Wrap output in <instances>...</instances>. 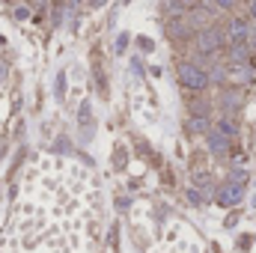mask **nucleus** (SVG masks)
I'll return each instance as SVG.
<instances>
[{"instance_id":"16","label":"nucleus","mask_w":256,"mask_h":253,"mask_svg":"<svg viewBox=\"0 0 256 253\" xmlns=\"http://www.w3.org/2000/svg\"><path fill=\"white\" fill-rule=\"evenodd\" d=\"M126 45H128V36H126V33H122V36L116 39V51H126Z\"/></svg>"},{"instance_id":"14","label":"nucleus","mask_w":256,"mask_h":253,"mask_svg":"<svg viewBox=\"0 0 256 253\" xmlns=\"http://www.w3.org/2000/svg\"><path fill=\"white\" fill-rule=\"evenodd\" d=\"M188 200H191V206H202V202H206L202 190H196V188H191V190H188Z\"/></svg>"},{"instance_id":"9","label":"nucleus","mask_w":256,"mask_h":253,"mask_svg":"<svg viewBox=\"0 0 256 253\" xmlns=\"http://www.w3.org/2000/svg\"><path fill=\"white\" fill-rule=\"evenodd\" d=\"M214 131H220L224 137H236V134H238V126H236V120H232V116H220V120H218V126H214Z\"/></svg>"},{"instance_id":"15","label":"nucleus","mask_w":256,"mask_h":253,"mask_svg":"<svg viewBox=\"0 0 256 253\" xmlns=\"http://www.w3.org/2000/svg\"><path fill=\"white\" fill-rule=\"evenodd\" d=\"M214 6H218V9H232L236 0H214Z\"/></svg>"},{"instance_id":"12","label":"nucleus","mask_w":256,"mask_h":253,"mask_svg":"<svg viewBox=\"0 0 256 253\" xmlns=\"http://www.w3.org/2000/svg\"><path fill=\"white\" fill-rule=\"evenodd\" d=\"M244 182H248V173H244V170H238V167H236V170H230L226 185H242V188H244Z\"/></svg>"},{"instance_id":"11","label":"nucleus","mask_w":256,"mask_h":253,"mask_svg":"<svg viewBox=\"0 0 256 253\" xmlns=\"http://www.w3.org/2000/svg\"><path fill=\"white\" fill-rule=\"evenodd\" d=\"M248 54H250V45H248V42L232 45V51H230V63H248Z\"/></svg>"},{"instance_id":"17","label":"nucleus","mask_w":256,"mask_h":253,"mask_svg":"<svg viewBox=\"0 0 256 253\" xmlns=\"http://www.w3.org/2000/svg\"><path fill=\"white\" fill-rule=\"evenodd\" d=\"M248 12H250V18H256V0H250V3H248Z\"/></svg>"},{"instance_id":"5","label":"nucleus","mask_w":256,"mask_h":253,"mask_svg":"<svg viewBox=\"0 0 256 253\" xmlns=\"http://www.w3.org/2000/svg\"><path fill=\"white\" fill-rule=\"evenodd\" d=\"M226 80H232L236 86H248V84H254V68H248V63H230Z\"/></svg>"},{"instance_id":"4","label":"nucleus","mask_w":256,"mask_h":253,"mask_svg":"<svg viewBox=\"0 0 256 253\" xmlns=\"http://www.w3.org/2000/svg\"><path fill=\"white\" fill-rule=\"evenodd\" d=\"M206 143H208V152H212L214 158H224V155L230 152V137H224V134L214 131V128L206 131Z\"/></svg>"},{"instance_id":"13","label":"nucleus","mask_w":256,"mask_h":253,"mask_svg":"<svg viewBox=\"0 0 256 253\" xmlns=\"http://www.w3.org/2000/svg\"><path fill=\"white\" fill-rule=\"evenodd\" d=\"M54 96H57V98H63L66 96V72H60L57 80H54Z\"/></svg>"},{"instance_id":"7","label":"nucleus","mask_w":256,"mask_h":253,"mask_svg":"<svg viewBox=\"0 0 256 253\" xmlns=\"http://www.w3.org/2000/svg\"><path fill=\"white\" fill-rule=\"evenodd\" d=\"M242 194H244V188L242 185H220V190H218V202L220 206H238L242 202Z\"/></svg>"},{"instance_id":"10","label":"nucleus","mask_w":256,"mask_h":253,"mask_svg":"<svg viewBox=\"0 0 256 253\" xmlns=\"http://www.w3.org/2000/svg\"><path fill=\"white\" fill-rule=\"evenodd\" d=\"M208 128H212L208 116H191V120H188V131H191V134H202V137H206Z\"/></svg>"},{"instance_id":"2","label":"nucleus","mask_w":256,"mask_h":253,"mask_svg":"<svg viewBox=\"0 0 256 253\" xmlns=\"http://www.w3.org/2000/svg\"><path fill=\"white\" fill-rule=\"evenodd\" d=\"M224 42H226V36H224L220 27H202L200 36H196V51L200 54H214V51L224 48Z\"/></svg>"},{"instance_id":"3","label":"nucleus","mask_w":256,"mask_h":253,"mask_svg":"<svg viewBox=\"0 0 256 253\" xmlns=\"http://www.w3.org/2000/svg\"><path fill=\"white\" fill-rule=\"evenodd\" d=\"M250 24H248V18H232L230 21V27H226V42H232V45H242V42H250Z\"/></svg>"},{"instance_id":"1","label":"nucleus","mask_w":256,"mask_h":253,"mask_svg":"<svg viewBox=\"0 0 256 253\" xmlns=\"http://www.w3.org/2000/svg\"><path fill=\"white\" fill-rule=\"evenodd\" d=\"M179 84L185 86V90H191V92H202L206 86H208V74H206V68H200L196 63H179Z\"/></svg>"},{"instance_id":"8","label":"nucleus","mask_w":256,"mask_h":253,"mask_svg":"<svg viewBox=\"0 0 256 253\" xmlns=\"http://www.w3.org/2000/svg\"><path fill=\"white\" fill-rule=\"evenodd\" d=\"M238 108H242V98H238V92H220V110H224V116H232V114H238Z\"/></svg>"},{"instance_id":"6","label":"nucleus","mask_w":256,"mask_h":253,"mask_svg":"<svg viewBox=\"0 0 256 253\" xmlns=\"http://www.w3.org/2000/svg\"><path fill=\"white\" fill-rule=\"evenodd\" d=\"M191 33H194V27L188 24L185 15H176L173 21H167V36H170V39H188Z\"/></svg>"}]
</instances>
